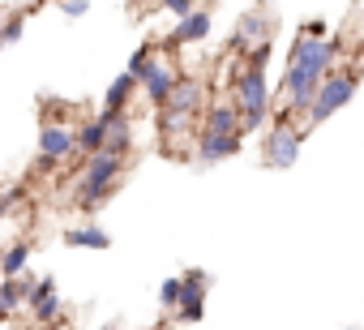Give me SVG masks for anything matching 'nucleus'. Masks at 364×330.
<instances>
[{
	"mask_svg": "<svg viewBox=\"0 0 364 330\" xmlns=\"http://www.w3.org/2000/svg\"><path fill=\"white\" fill-rule=\"evenodd\" d=\"M274 39V14L270 9H249L240 22H236V31H232V39H228V48L236 52V56H249L253 48H262V43H270Z\"/></svg>",
	"mask_w": 364,
	"mask_h": 330,
	"instance_id": "nucleus-7",
	"label": "nucleus"
},
{
	"mask_svg": "<svg viewBox=\"0 0 364 330\" xmlns=\"http://www.w3.org/2000/svg\"><path fill=\"white\" fill-rule=\"evenodd\" d=\"M206 35H210V14H206V9H193L189 18H180V22H176V31H171V39H167V43L189 48V43H202Z\"/></svg>",
	"mask_w": 364,
	"mask_h": 330,
	"instance_id": "nucleus-12",
	"label": "nucleus"
},
{
	"mask_svg": "<svg viewBox=\"0 0 364 330\" xmlns=\"http://www.w3.org/2000/svg\"><path fill=\"white\" fill-rule=\"evenodd\" d=\"M137 78L133 73H120V78H112V86H107V95H103V107H112V112H124L129 107V99L137 95Z\"/></svg>",
	"mask_w": 364,
	"mask_h": 330,
	"instance_id": "nucleus-16",
	"label": "nucleus"
},
{
	"mask_svg": "<svg viewBox=\"0 0 364 330\" xmlns=\"http://www.w3.org/2000/svg\"><path fill=\"white\" fill-rule=\"evenodd\" d=\"M300 146H304V129H296V124H291V112L283 107V112L274 116L266 142H262V163H266L270 172H287V168H296Z\"/></svg>",
	"mask_w": 364,
	"mask_h": 330,
	"instance_id": "nucleus-3",
	"label": "nucleus"
},
{
	"mask_svg": "<svg viewBox=\"0 0 364 330\" xmlns=\"http://www.w3.org/2000/svg\"><path fill=\"white\" fill-rule=\"evenodd\" d=\"M176 82H180V73H176L163 56H154V60H150V69H146V78H141V90H146V99H150L154 107H163V103H167V95L176 90Z\"/></svg>",
	"mask_w": 364,
	"mask_h": 330,
	"instance_id": "nucleus-9",
	"label": "nucleus"
},
{
	"mask_svg": "<svg viewBox=\"0 0 364 330\" xmlns=\"http://www.w3.org/2000/svg\"><path fill=\"white\" fill-rule=\"evenodd\" d=\"M52 296H60V292H56V279H35V283H31V296H26V309L43 304V300H52Z\"/></svg>",
	"mask_w": 364,
	"mask_h": 330,
	"instance_id": "nucleus-22",
	"label": "nucleus"
},
{
	"mask_svg": "<svg viewBox=\"0 0 364 330\" xmlns=\"http://www.w3.org/2000/svg\"><path fill=\"white\" fill-rule=\"evenodd\" d=\"M180 296H185V279H180V275H171V279L159 283V304H163V309H176Z\"/></svg>",
	"mask_w": 364,
	"mask_h": 330,
	"instance_id": "nucleus-20",
	"label": "nucleus"
},
{
	"mask_svg": "<svg viewBox=\"0 0 364 330\" xmlns=\"http://www.w3.org/2000/svg\"><path fill=\"white\" fill-rule=\"evenodd\" d=\"M103 330H112V326H103Z\"/></svg>",
	"mask_w": 364,
	"mask_h": 330,
	"instance_id": "nucleus-29",
	"label": "nucleus"
},
{
	"mask_svg": "<svg viewBox=\"0 0 364 330\" xmlns=\"http://www.w3.org/2000/svg\"><path fill=\"white\" fill-rule=\"evenodd\" d=\"M0 48H5V43H0Z\"/></svg>",
	"mask_w": 364,
	"mask_h": 330,
	"instance_id": "nucleus-30",
	"label": "nucleus"
},
{
	"mask_svg": "<svg viewBox=\"0 0 364 330\" xmlns=\"http://www.w3.org/2000/svg\"><path fill=\"white\" fill-rule=\"evenodd\" d=\"M26 330H43V326H26Z\"/></svg>",
	"mask_w": 364,
	"mask_h": 330,
	"instance_id": "nucleus-28",
	"label": "nucleus"
},
{
	"mask_svg": "<svg viewBox=\"0 0 364 330\" xmlns=\"http://www.w3.org/2000/svg\"><path fill=\"white\" fill-rule=\"evenodd\" d=\"M202 99H206V86H202L198 78H185V73H180L176 90L167 95V103H163L159 112H185V116H193V112L202 107Z\"/></svg>",
	"mask_w": 364,
	"mask_h": 330,
	"instance_id": "nucleus-11",
	"label": "nucleus"
},
{
	"mask_svg": "<svg viewBox=\"0 0 364 330\" xmlns=\"http://www.w3.org/2000/svg\"><path fill=\"white\" fill-rule=\"evenodd\" d=\"M65 245H69V249H112V236H107L103 228L86 223V228H73V232H65Z\"/></svg>",
	"mask_w": 364,
	"mask_h": 330,
	"instance_id": "nucleus-17",
	"label": "nucleus"
},
{
	"mask_svg": "<svg viewBox=\"0 0 364 330\" xmlns=\"http://www.w3.org/2000/svg\"><path fill=\"white\" fill-rule=\"evenodd\" d=\"M202 129H210V133H240V112H236V103L232 99H215L210 107H206V124ZM245 137V133H240Z\"/></svg>",
	"mask_w": 364,
	"mask_h": 330,
	"instance_id": "nucleus-13",
	"label": "nucleus"
},
{
	"mask_svg": "<svg viewBox=\"0 0 364 330\" xmlns=\"http://www.w3.org/2000/svg\"><path fill=\"white\" fill-rule=\"evenodd\" d=\"M22 31H26V14L18 9V14H9V22H0V43H18Z\"/></svg>",
	"mask_w": 364,
	"mask_h": 330,
	"instance_id": "nucleus-23",
	"label": "nucleus"
},
{
	"mask_svg": "<svg viewBox=\"0 0 364 330\" xmlns=\"http://www.w3.org/2000/svg\"><path fill=\"white\" fill-rule=\"evenodd\" d=\"M69 154H77L73 129H69L65 120H48V124L39 129V159H35V168H39V172H56Z\"/></svg>",
	"mask_w": 364,
	"mask_h": 330,
	"instance_id": "nucleus-6",
	"label": "nucleus"
},
{
	"mask_svg": "<svg viewBox=\"0 0 364 330\" xmlns=\"http://www.w3.org/2000/svg\"><path fill=\"white\" fill-rule=\"evenodd\" d=\"M232 103L240 112V133H257L270 116V86H266V65L245 60V69L232 73Z\"/></svg>",
	"mask_w": 364,
	"mask_h": 330,
	"instance_id": "nucleus-1",
	"label": "nucleus"
},
{
	"mask_svg": "<svg viewBox=\"0 0 364 330\" xmlns=\"http://www.w3.org/2000/svg\"><path fill=\"white\" fill-rule=\"evenodd\" d=\"M287 69L291 73H304V78H317L326 82V73L338 69V43L326 35V39H309V35H296L291 52H287Z\"/></svg>",
	"mask_w": 364,
	"mask_h": 330,
	"instance_id": "nucleus-5",
	"label": "nucleus"
},
{
	"mask_svg": "<svg viewBox=\"0 0 364 330\" xmlns=\"http://www.w3.org/2000/svg\"><path fill=\"white\" fill-rule=\"evenodd\" d=\"M31 283H35V279H26V275H18V279H0V304H5L9 313H18V309L26 304V296H31Z\"/></svg>",
	"mask_w": 364,
	"mask_h": 330,
	"instance_id": "nucleus-18",
	"label": "nucleus"
},
{
	"mask_svg": "<svg viewBox=\"0 0 364 330\" xmlns=\"http://www.w3.org/2000/svg\"><path fill=\"white\" fill-rule=\"evenodd\" d=\"M107 129H112V124H107L103 116H90L86 124H77V129H73V137H77V154H95V150H103V146H107Z\"/></svg>",
	"mask_w": 364,
	"mask_h": 330,
	"instance_id": "nucleus-14",
	"label": "nucleus"
},
{
	"mask_svg": "<svg viewBox=\"0 0 364 330\" xmlns=\"http://www.w3.org/2000/svg\"><path fill=\"white\" fill-rule=\"evenodd\" d=\"M159 9H163V14H171V18L180 22V18H189V14H193V9H202V5H198V0H159Z\"/></svg>",
	"mask_w": 364,
	"mask_h": 330,
	"instance_id": "nucleus-24",
	"label": "nucleus"
},
{
	"mask_svg": "<svg viewBox=\"0 0 364 330\" xmlns=\"http://www.w3.org/2000/svg\"><path fill=\"white\" fill-rule=\"evenodd\" d=\"M355 90H360V73L355 69H334V73H326V82L317 86V99H313V107H309V129H317V124H326L334 112H343L351 99H355Z\"/></svg>",
	"mask_w": 364,
	"mask_h": 330,
	"instance_id": "nucleus-4",
	"label": "nucleus"
},
{
	"mask_svg": "<svg viewBox=\"0 0 364 330\" xmlns=\"http://www.w3.org/2000/svg\"><path fill=\"white\" fill-rule=\"evenodd\" d=\"M60 14L65 18H86L90 14V0H60Z\"/></svg>",
	"mask_w": 364,
	"mask_h": 330,
	"instance_id": "nucleus-25",
	"label": "nucleus"
},
{
	"mask_svg": "<svg viewBox=\"0 0 364 330\" xmlns=\"http://www.w3.org/2000/svg\"><path fill=\"white\" fill-rule=\"evenodd\" d=\"M107 150L112 154H129L133 150V133H129V116H120L112 129H107Z\"/></svg>",
	"mask_w": 364,
	"mask_h": 330,
	"instance_id": "nucleus-19",
	"label": "nucleus"
},
{
	"mask_svg": "<svg viewBox=\"0 0 364 330\" xmlns=\"http://www.w3.org/2000/svg\"><path fill=\"white\" fill-rule=\"evenodd\" d=\"M180 279H185V296H180V304H176V321H202L210 275H206V270H185Z\"/></svg>",
	"mask_w": 364,
	"mask_h": 330,
	"instance_id": "nucleus-8",
	"label": "nucleus"
},
{
	"mask_svg": "<svg viewBox=\"0 0 364 330\" xmlns=\"http://www.w3.org/2000/svg\"><path fill=\"white\" fill-rule=\"evenodd\" d=\"M154 56H159V52H154V48H150V43H141V48H137V52H133V56H129V65H124V73H133V78H137V82H141V78H146V69H150V60H154Z\"/></svg>",
	"mask_w": 364,
	"mask_h": 330,
	"instance_id": "nucleus-21",
	"label": "nucleus"
},
{
	"mask_svg": "<svg viewBox=\"0 0 364 330\" xmlns=\"http://www.w3.org/2000/svg\"><path fill=\"white\" fill-rule=\"evenodd\" d=\"M236 150H240V133H210V129L198 133V163H202V168L232 159Z\"/></svg>",
	"mask_w": 364,
	"mask_h": 330,
	"instance_id": "nucleus-10",
	"label": "nucleus"
},
{
	"mask_svg": "<svg viewBox=\"0 0 364 330\" xmlns=\"http://www.w3.org/2000/svg\"><path fill=\"white\" fill-rule=\"evenodd\" d=\"M5 317H9V309H5V304H0V321H5Z\"/></svg>",
	"mask_w": 364,
	"mask_h": 330,
	"instance_id": "nucleus-27",
	"label": "nucleus"
},
{
	"mask_svg": "<svg viewBox=\"0 0 364 330\" xmlns=\"http://www.w3.org/2000/svg\"><path fill=\"white\" fill-rule=\"evenodd\" d=\"M31 253H35V245H31V240H14L5 253H0V279H18V275H26Z\"/></svg>",
	"mask_w": 364,
	"mask_h": 330,
	"instance_id": "nucleus-15",
	"label": "nucleus"
},
{
	"mask_svg": "<svg viewBox=\"0 0 364 330\" xmlns=\"http://www.w3.org/2000/svg\"><path fill=\"white\" fill-rule=\"evenodd\" d=\"M120 176H124V154H112L107 146L95 150V154H86V172H82V181H77V198H73V202H77L86 215L99 211V206L116 193Z\"/></svg>",
	"mask_w": 364,
	"mask_h": 330,
	"instance_id": "nucleus-2",
	"label": "nucleus"
},
{
	"mask_svg": "<svg viewBox=\"0 0 364 330\" xmlns=\"http://www.w3.org/2000/svg\"><path fill=\"white\" fill-rule=\"evenodd\" d=\"M300 35H309V39H326V22H321V18H313V22H304V26H300Z\"/></svg>",
	"mask_w": 364,
	"mask_h": 330,
	"instance_id": "nucleus-26",
	"label": "nucleus"
},
{
	"mask_svg": "<svg viewBox=\"0 0 364 330\" xmlns=\"http://www.w3.org/2000/svg\"><path fill=\"white\" fill-rule=\"evenodd\" d=\"M56 5H60V0H56Z\"/></svg>",
	"mask_w": 364,
	"mask_h": 330,
	"instance_id": "nucleus-31",
	"label": "nucleus"
}]
</instances>
